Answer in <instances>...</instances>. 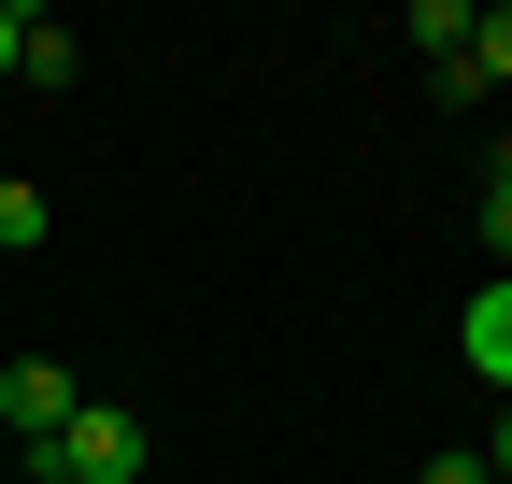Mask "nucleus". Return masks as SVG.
Segmentation results:
<instances>
[{"mask_svg": "<svg viewBox=\"0 0 512 484\" xmlns=\"http://www.w3.org/2000/svg\"><path fill=\"white\" fill-rule=\"evenodd\" d=\"M427 484H498V470L484 456H427Z\"/></svg>", "mask_w": 512, "mask_h": 484, "instance_id": "8", "label": "nucleus"}, {"mask_svg": "<svg viewBox=\"0 0 512 484\" xmlns=\"http://www.w3.org/2000/svg\"><path fill=\"white\" fill-rule=\"evenodd\" d=\"M15 456H29V484H143V470H157V428H143L128 399H86L57 442H15Z\"/></svg>", "mask_w": 512, "mask_h": 484, "instance_id": "1", "label": "nucleus"}, {"mask_svg": "<svg viewBox=\"0 0 512 484\" xmlns=\"http://www.w3.org/2000/svg\"><path fill=\"white\" fill-rule=\"evenodd\" d=\"M15 43H29V0H0V72H15Z\"/></svg>", "mask_w": 512, "mask_h": 484, "instance_id": "9", "label": "nucleus"}, {"mask_svg": "<svg viewBox=\"0 0 512 484\" xmlns=\"http://www.w3.org/2000/svg\"><path fill=\"white\" fill-rule=\"evenodd\" d=\"M484 470H498V484H512V413H498V456H484Z\"/></svg>", "mask_w": 512, "mask_h": 484, "instance_id": "10", "label": "nucleus"}, {"mask_svg": "<svg viewBox=\"0 0 512 484\" xmlns=\"http://www.w3.org/2000/svg\"><path fill=\"white\" fill-rule=\"evenodd\" d=\"M15 72H29V86H72V72H86L72 15H43V0H29V43H15Z\"/></svg>", "mask_w": 512, "mask_h": 484, "instance_id": "6", "label": "nucleus"}, {"mask_svg": "<svg viewBox=\"0 0 512 484\" xmlns=\"http://www.w3.org/2000/svg\"><path fill=\"white\" fill-rule=\"evenodd\" d=\"M427 86H441V100L512 86V0H498V15H470V43H456V57H427Z\"/></svg>", "mask_w": 512, "mask_h": 484, "instance_id": "3", "label": "nucleus"}, {"mask_svg": "<svg viewBox=\"0 0 512 484\" xmlns=\"http://www.w3.org/2000/svg\"><path fill=\"white\" fill-rule=\"evenodd\" d=\"M456 356H470L484 385H512V271H498V285H470V314H456Z\"/></svg>", "mask_w": 512, "mask_h": 484, "instance_id": "4", "label": "nucleus"}, {"mask_svg": "<svg viewBox=\"0 0 512 484\" xmlns=\"http://www.w3.org/2000/svg\"><path fill=\"white\" fill-rule=\"evenodd\" d=\"M43 242H57V200L29 171H0V257H43Z\"/></svg>", "mask_w": 512, "mask_h": 484, "instance_id": "5", "label": "nucleus"}, {"mask_svg": "<svg viewBox=\"0 0 512 484\" xmlns=\"http://www.w3.org/2000/svg\"><path fill=\"white\" fill-rule=\"evenodd\" d=\"M72 413H86L72 356H15V371H0V442H57Z\"/></svg>", "mask_w": 512, "mask_h": 484, "instance_id": "2", "label": "nucleus"}, {"mask_svg": "<svg viewBox=\"0 0 512 484\" xmlns=\"http://www.w3.org/2000/svg\"><path fill=\"white\" fill-rule=\"evenodd\" d=\"M484 242L512 257V143H498V171H484Z\"/></svg>", "mask_w": 512, "mask_h": 484, "instance_id": "7", "label": "nucleus"}]
</instances>
